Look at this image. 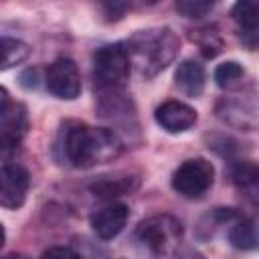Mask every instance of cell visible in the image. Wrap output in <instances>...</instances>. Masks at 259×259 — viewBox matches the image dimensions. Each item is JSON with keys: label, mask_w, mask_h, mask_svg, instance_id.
I'll return each mask as SVG.
<instances>
[{"label": "cell", "mask_w": 259, "mask_h": 259, "mask_svg": "<svg viewBox=\"0 0 259 259\" xmlns=\"http://www.w3.org/2000/svg\"><path fill=\"white\" fill-rule=\"evenodd\" d=\"M63 158L73 168H93L115 160L121 154V138L109 127H95L85 121H67L59 134Z\"/></svg>", "instance_id": "cell-1"}, {"label": "cell", "mask_w": 259, "mask_h": 259, "mask_svg": "<svg viewBox=\"0 0 259 259\" xmlns=\"http://www.w3.org/2000/svg\"><path fill=\"white\" fill-rule=\"evenodd\" d=\"M125 47L134 69L142 77L152 79L176 59L180 38L168 26H154L134 32Z\"/></svg>", "instance_id": "cell-2"}, {"label": "cell", "mask_w": 259, "mask_h": 259, "mask_svg": "<svg viewBox=\"0 0 259 259\" xmlns=\"http://www.w3.org/2000/svg\"><path fill=\"white\" fill-rule=\"evenodd\" d=\"M130 53L125 42H109L93 55V81L95 91H117L123 89L130 79Z\"/></svg>", "instance_id": "cell-3"}, {"label": "cell", "mask_w": 259, "mask_h": 259, "mask_svg": "<svg viewBox=\"0 0 259 259\" xmlns=\"http://www.w3.org/2000/svg\"><path fill=\"white\" fill-rule=\"evenodd\" d=\"M182 237V225L172 214H154L142 221L136 229V239L154 255L174 253Z\"/></svg>", "instance_id": "cell-4"}, {"label": "cell", "mask_w": 259, "mask_h": 259, "mask_svg": "<svg viewBox=\"0 0 259 259\" xmlns=\"http://www.w3.org/2000/svg\"><path fill=\"white\" fill-rule=\"evenodd\" d=\"M214 182V168L204 158L184 160L172 174V188L182 198L196 200L202 198Z\"/></svg>", "instance_id": "cell-5"}, {"label": "cell", "mask_w": 259, "mask_h": 259, "mask_svg": "<svg viewBox=\"0 0 259 259\" xmlns=\"http://www.w3.org/2000/svg\"><path fill=\"white\" fill-rule=\"evenodd\" d=\"M0 144H2V152L8 154L10 150H14L26 130H28V115H26V107L18 101H12L6 87L0 89Z\"/></svg>", "instance_id": "cell-6"}, {"label": "cell", "mask_w": 259, "mask_h": 259, "mask_svg": "<svg viewBox=\"0 0 259 259\" xmlns=\"http://www.w3.org/2000/svg\"><path fill=\"white\" fill-rule=\"evenodd\" d=\"M45 83L49 93H53L59 99H77L81 93V75L79 69L75 65V61L61 57L57 61H53L47 69L45 75Z\"/></svg>", "instance_id": "cell-7"}, {"label": "cell", "mask_w": 259, "mask_h": 259, "mask_svg": "<svg viewBox=\"0 0 259 259\" xmlns=\"http://www.w3.org/2000/svg\"><path fill=\"white\" fill-rule=\"evenodd\" d=\"M30 176L18 162L4 160L0 168V204L4 208H20L26 200Z\"/></svg>", "instance_id": "cell-8"}, {"label": "cell", "mask_w": 259, "mask_h": 259, "mask_svg": "<svg viewBox=\"0 0 259 259\" xmlns=\"http://www.w3.org/2000/svg\"><path fill=\"white\" fill-rule=\"evenodd\" d=\"M231 180L235 184L243 210H247L249 217L255 219L259 214V166L247 160L233 162Z\"/></svg>", "instance_id": "cell-9"}, {"label": "cell", "mask_w": 259, "mask_h": 259, "mask_svg": "<svg viewBox=\"0 0 259 259\" xmlns=\"http://www.w3.org/2000/svg\"><path fill=\"white\" fill-rule=\"evenodd\" d=\"M154 119L168 134H182L196 123V111H194V107L186 105L184 101L168 99L156 107Z\"/></svg>", "instance_id": "cell-10"}, {"label": "cell", "mask_w": 259, "mask_h": 259, "mask_svg": "<svg viewBox=\"0 0 259 259\" xmlns=\"http://www.w3.org/2000/svg\"><path fill=\"white\" fill-rule=\"evenodd\" d=\"M127 217L130 210L123 202H109L91 214V229L101 241H109L123 231Z\"/></svg>", "instance_id": "cell-11"}, {"label": "cell", "mask_w": 259, "mask_h": 259, "mask_svg": "<svg viewBox=\"0 0 259 259\" xmlns=\"http://www.w3.org/2000/svg\"><path fill=\"white\" fill-rule=\"evenodd\" d=\"M227 239L239 251H255L259 249V223L253 217L243 214L229 225Z\"/></svg>", "instance_id": "cell-12"}, {"label": "cell", "mask_w": 259, "mask_h": 259, "mask_svg": "<svg viewBox=\"0 0 259 259\" xmlns=\"http://www.w3.org/2000/svg\"><path fill=\"white\" fill-rule=\"evenodd\" d=\"M174 83L186 97H198L204 89V67L192 59L182 61L176 67Z\"/></svg>", "instance_id": "cell-13"}, {"label": "cell", "mask_w": 259, "mask_h": 259, "mask_svg": "<svg viewBox=\"0 0 259 259\" xmlns=\"http://www.w3.org/2000/svg\"><path fill=\"white\" fill-rule=\"evenodd\" d=\"M136 184H132V176H123V178H99L95 184H91V192L97 198H117L121 194H127L130 190H134Z\"/></svg>", "instance_id": "cell-14"}, {"label": "cell", "mask_w": 259, "mask_h": 259, "mask_svg": "<svg viewBox=\"0 0 259 259\" xmlns=\"http://www.w3.org/2000/svg\"><path fill=\"white\" fill-rule=\"evenodd\" d=\"M231 16L239 24V30L259 28V0H239L233 6Z\"/></svg>", "instance_id": "cell-15"}, {"label": "cell", "mask_w": 259, "mask_h": 259, "mask_svg": "<svg viewBox=\"0 0 259 259\" xmlns=\"http://www.w3.org/2000/svg\"><path fill=\"white\" fill-rule=\"evenodd\" d=\"M243 77H245V71L237 61H225L214 69V83L227 91L239 89L243 85Z\"/></svg>", "instance_id": "cell-16"}, {"label": "cell", "mask_w": 259, "mask_h": 259, "mask_svg": "<svg viewBox=\"0 0 259 259\" xmlns=\"http://www.w3.org/2000/svg\"><path fill=\"white\" fill-rule=\"evenodd\" d=\"M2 53H4V59H2V71L14 67V65H20L22 61L28 59L30 55V49L26 42L18 40V38H10V36H4L2 38Z\"/></svg>", "instance_id": "cell-17"}, {"label": "cell", "mask_w": 259, "mask_h": 259, "mask_svg": "<svg viewBox=\"0 0 259 259\" xmlns=\"http://www.w3.org/2000/svg\"><path fill=\"white\" fill-rule=\"evenodd\" d=\"M192 32H194V30H192ZM192 40L198 42L200 53H202L206 59L217 57V55L221 53V49H223V40H221V36H219L217 32H212L210 28H200V30H196V32L192 34Z\"/></svg>", "instance_id": "cell-18"}, {"label": "cell", "mask_w": 259, "mask_h": 259, "mask_svg": "<svg viewBox=\"0 0 259 259\" xmlns=\"http://www.w3.org/2000/svg\"><path fill=\"white\" fill-rule=\"evenodd\" d=\"M212 2H206V0H178L174 4V8L186 16V18H200V16H206L210 10H212Z\"/></svg>", "instance_id": "cell-19"}, {"label": "cell", "mask_w": 259, "mask_h": 259, "mask_svg": "<svg viewBox=\"0 0 259 259\" xmlns=\"http://www.w3.org/2000/svg\"><path fill=\"white\" fill-rule=\"evenodd\" d=\"M40 259H81V255H79L75 249H71V247H61V245H57V247H49V249L40 255Z\"/></svg>", "instance_id": "cell-20"}, {"label": "cell", "mask_w": 259, "mask_h": 259, "mask_svg": "<svg viewBox=\"0 0 259 259\" xmlns=\"http://www.w3.org/2000/svg\"><path fill=\"white\" fill-rule=\"evenodd\" d=\"M172 259H206V257L190 245H178L172 253Z\"/></svg>", "instance_id": "cell-21"}, {"label": "cell", "mask_w": 259, "mask_h": 259, "mask_svg": "<svg viewBox=\"0 0 259 259\" xmlns=\"http://www.w3.org/2000/svg\"><path fill=\"white\" fill-rule=\"evenodd\" d=\"M239 38L249 51H257L259 49V28H255V30H239Z\"/></svg>", "instance_id": "cell-22"}, {"label": "cell", "mask_w": 259, "mask_h": 259, "mask_svg": "<svg viewBox=\"0 0 259 259\" xmlns=\"http://www.w3.org/2000/svg\"><path fill=\"white\" fill-rule=\"evenodd\" d=\"M103 10H105V14H107V18L109 20H117V18H121V14L130 8V4H119V2H113V4H103L101 6Z\"/></svg>", "instance_id": "cell-23"}, {"label": "cell", "mask_w": 259, "mask_h": 259, "mask_svg": "<svg viewBox=\"0 0 259 259\" xmlns=\"http://www.w3.org/2000/svg\"><path fill=\"white\" fill-rule=\"evenodd\" d=\"M20 83H22V87H26V89H34V87H36V69H26V71L20 75Z\"/></svg>", "instance_id": "cell-24"}, {"label": "cell", "mask_w": 259, "mask_h": 259, "mask_svg": "<svg viewBox=\"0 0 259 259\" xmlns=\"http://www.w3.org/2000/svg\"><path fill=\"white\" fill-rule=\"evenodd\" d=\"M2 259H28V257H26L24 253H16V251H14V253H8V255H4Z\"/></svg>", "instance_id": "cell-25"}]
</instances>
